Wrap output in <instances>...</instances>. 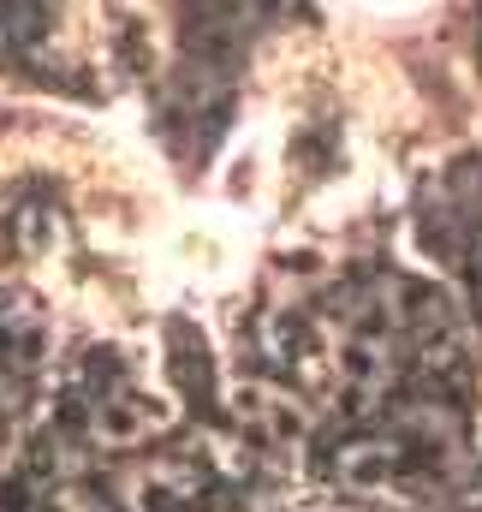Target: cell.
Here are the masks:
<instances>
[{
    "mask_svg": "<svg viewBox=\"0 0 482 512\" xmlns=\"http://www.w3.org/2000/svg\"><path fill=\"white\" fill-rule=\"evenodd\" d=\"M453 465H459V423L447 411H387L340 447L334 477L358 495H423L447 483Z\"/></svg>",
    "mask_w": 482,
    "mask_h": 512,
    "instance_id": "1",
    "label": "cell"
}]
</instances>
